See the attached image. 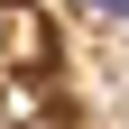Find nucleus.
Listing matches in <instances>:
<instances>
[{"instance_id":"nucleus-1","label":"nucleus","mask_w":129,"mask_h":129,"mask_svg":"<svg viewBox=\"0 0 129 129\" xmlns=\"http://www.w3.org/2000/svg\"><path fill=\"white\" fill-rule=\"evenodd\" d=\"M46 55H55L46 19L28 9V0H0V64H19V74H28V64H46Z\"/></svg>"},{"instance_id":"nucleus-2","label":"nucleus","mask_w":129,"mask_h":129,"mask_svg":"<svg viewBox=\"0 0 129 129\" xmlns=\"http://www.w3.org/2000/svg\"><path fill=\"white\" fill-rule=\"evenodd\" d=\"M92 9H111V19H129V0H92Z\"/></svg>"}]
</instances>
